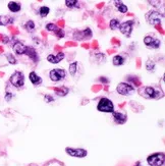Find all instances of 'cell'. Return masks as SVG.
Segmentation results:
<instances>
[{
    "mask_svg": "<svg viewBox=\"0 0 165 166\" xmlns=\"http://www.w3.org/2000/svg\"><path fill=\"white\" fill-rule=\"evenodd\" d=\"M55 92H56V94L59 96H65L66 94L68 93V89L67 88H56V89H55Z\"/></svg>",
    "mask_w": 165,
    "mask_h": 166,
    "instance_id": "obj_23",
    "label": "cell"
},
{
    "mask_svg": "<svg viewBox=\"0 0 165 166\" xmlns=\"http://www.w3.org/2000/svg\"><path fill=\"white\" fill-rule=\"evenodd\" d=\"M144 43L146 44L147 47L152 48V49H157V48L160 47L161 45V42H160L159 39L155 38V37H151V36H147L144 38Z\"/></svg>",
    "mask_w": 165,
    "mask_h": 166,
    "instance_id": "obj_9",
    "label": "cell"
},
{
    "mask_svg": "<svg viewBox=\"0 0 165 166\" xmlns=\"http://www.w3.org/2000/svg\"><path fill=\"white\" fill-rule=\"evenodd\" d=\"M114 3H115V6H116V8H117L118 10H119V12H121V13L127 12V10H128L127 6L125 5V4H123L121 1H115Z\"/></svg>",
    "mask_w": 165,
    "mask_h": 166,
    "instance_id": "obj_20",
    "label": "cell"
},
{
    "mask_svg": "<svg viewBox=\"0 0 165 166\" xmlns=\"http://www.w3.org/2000/svg\"><path fill=\"white\" fill-rule=\"evenodd\" d=\"M26 49H27V46L24 45L22 43L20 42H17L13 45V51H14L17 54L20 55V54H25V52H26Z\"/></svg>",
    "mask_w": 165,
    "mask_h": 166,
    "instance_id": "obj_14",
    "label": "cell"
},
{
    "mask_svg": "<svg viewBox=\"0 0 165 166\" xmlns=\"http://www.w3.org/2000/svg\"><path fill=\"white\" fill-rule=\"evenodd\" d=\"M25 54H27L28 56L30 57L31 59H33L34 61L37 62L38 61V55H37V52H36V50L34 49L33 47H27V49H26V52H25Z\"/></svg>",
    "mask_w": 165,
    "mask_h": 166,
    "instance_id": "obj_15",
    "label": "cell"
},
{
    "mask_svg": "<svg viewBox=\"0 0 165 166\" xmlns=\"http://www.w3.org/2000/svg\"><path fill=\"white\" fill-rule=\"evenodd\" d=\"M65 75H66L65 71H64V70H61V68H55V70H52L49 72L50 79H51V80H53V82H59V80H61L65 78Z\"/></svg>",
    "mask_w": 165,
    "mask_h": 166,
    "instance_id": "obj_8",
    "label": "cell"
},
{
    "mask_svg": "<svg viewBox=\"0 0 165 166\" xmlns=\"http://www.w3.org/2000/svg\"><path fill=\"white\" fill-rule=\"evenodd\" d=\"M55 34H56V36L58 37V38H63L64 37V31L62 29H58L55 32Z\"/></svg>",
    "mask_w": 165,
    "mask_h": 166,
    "instance_id": "obj_30",
    "label": "cell"
},
{
    "mask_svg": "<svg viewBox=\"0 0 165 166\" xmlns=\"http://www.w3.org/2000/svg\"><path fill=\"white\" fill-rule=\"evenodd\" d=\"M92 31L91 29H89V28H87L86 30H84V31L82 32H75V38L77 39V40H82V39H90L92 37Z\"/></svg>",
    "mask_w": 165,
    "mask_h": 166,
    "instance_id": "obj_11",
    "label": "cell"
},
{
    "mask_svg": "<svg viewBox=\"0 0 165 166\" xmlns=\"http://www.w3.org/2000/svg\"><path fill=\"white\" fill-rule=\"evenodd\" d=\"M65 4L67 7L73 8V7H79V2L75 1V0H66Z\"/></svg>",
    "mask_w": 165,
    "mask_h": 166,
    "instance_id": "obj_25",
    "label": "cell"
},
{
    "mask_svg": "<svg viewBox=\"0 0 165 166\" xmlns=\"http://www.w3.org/2000/svg\"><path fill=\"white\" fill-rule=\"evenodd\" d=\"M139 93L147 99L159 98V93L156 91V89H154V88H152V87L141 88V89L139 90Z\"/></svg>",
    "mask_w": 165,
    "mask_h": 166,
    "instance_id": "obj_6",
    "label": "cell"
},
{
    "mask_svg": "<svg viewBox=\"0 0 165 166\" xmlns=\"http://www.w3.org/2000/svg\"><path fill=\"white\" fill-rule=\"evenodd\" d=\"M6 57H7L9 63H11V64H15V63H17V60H15V58L12 56V54H7V55H6Z\"/></svg>",
    "mask_w": 165,
    "mask_h": 166,
    "instance_id": "obj_29",
    "label": "cell"
},
{
    "mask_svg": "<svg viewBox=\"0 0 165 166\" xmlns=\"http://www.w3.org/2000/svg\"><path fill=\"white\" fill-rule=\"evenodd\" d=\"M119 26H120V22H119L118 20H116V18L111 20V22H110V28H111L112 30L119 29Z\"/></svg>",
    "mask_w": 165,
    "mask_h": 166,
    "instance_id": "obj_26",
    "label": "cell"
},
{
    "mask_svg": "<svg viewBox=\"0 0 165 166\" xmlns=\"http://www.w3.org/2000/svg\"><path fill=\"white\" fill-rule=\"evenodd\" d=\"M66 154H68L69 156H72V157H77V158H84L88 155V151L82 148H65Z\"/></svg>",
    "mask_w": 165,
    "mask_h": 166,
    "instance_id": "obj_7",
    "label": "cell"
},
{
    "mask_svg": "<svg viewBox=\"0 0 165 166\" xmlns=\"http://www.w3.org/2000/svg\"><path fill=\"white\" fill-rule=\"evenodd\" d=\"M77 61H75L69 64V73L72 77L75 75V72H77Z\"/></svg>",
    "mask_w": 165,
    "mask_h": 166,
    "instance_id": "obj_24",
    "label": "cell"
},
{
    "mask_svg": "<svg viewBox=\"0 0 165 166\" xmlns=\"http://www.w3.org/2000/svg\"><path fill=\"white\" fill-rule=\"evenodd\" d=\"M124 61H125V59L123 58L121 55H115V56L113 57V59H112V63L115 66L122 65V64L124 63Z\"/></svg>",
    "mask_w": 165,
    "mask_h": 166,
    "instance_id": "obj_19",
    "label": "cell"
},
{
    "mask_svg": "<svg viewBox=\"0 0 165 166\" xmlns=\"http://www.w3.org/2000/svg\"><path fill=\"white\" fill-rule=\"evenodd\" d=\"M29 78H30V80H31V83L33 85H40L41 83H42V79L37 75L35 71H32V72L30 73Z\"/></svg>",
    "mask_w": 165,
    "mask_h": 166,
    "instance_id": "obj_16",
    "label": "cell"
},
{
    "mask_svg": "<svg viewBox=\"0 0 165 166\" xmlns=\"http://www.w3.org/2000/svg\"><path fill=\"white\" fill-rule=\"evenodd\" d=\"M100 80H101V82H102V83H108V80L104 79V78H101Z\"/></svg>",
    "mask_w": 165,
    "mask_h": 166,
    "instance_id": "obj_32",
    "label": "cell"
},
{
    "mask_svg": "<svg viewBox=\"0 0 165 166\" xmlns=\"http://www.w3.org/2000/svg\"><path fill=\"white\" fill-rule=\"evenodd\" d=\"M147 162L150 166H162L164 164V153H155L147 158Z\"/></svg>",
    "mask_w": 165,
    "mask_h": 166,
    "instance_id": "obj_2",
    "label": "cell"
},
{
    "mask_svg": "<svg viewBox=\"0 0 165 166\" xmlns=\"http://www.w3.org/2000/svg\"><path fill=\"white\" fill-rule=\"evenodd\" d=\"M146 18L149 24L154 26V25L161 22L162 18H163V14L160 13L159 11H150V12H148L146 14Z\"/></svg>",
    "mask_w": 165,
    "mask_h": 166,
    "instance_id": "obj_5",
    "label": "cell"
},
{
    "mask_svg": "<svg viewBox=\"0 0 165 166\" xmlns=\"http://www.w3.org/2000/svg\"><path fill=\"white\" fill-rule=\"evenodd\" d=\"M44 100H45L47 103H50V102H52V101H53V98H52L51 96H48V95H47V96L44 97Z\"/></svg>",
    "mask_w": 165,
    "mask_h": 166,
    "instance_id": "obj_31",
    "label": "cell"
},
{
    "mask_svg": "<svg viewBox=\"0 0 165 166\" xmlns=\"http://www.w3.org/2000/svg\"><path fill=\"white\" fill-rule=\"evenodd\" d=\"M112 115H113V118H114V121H115L117 124H123L127 121V117L125 114L121 113V112H115L113 111L112 112Z\"/></svg>",
    "mask_w": 165,
    "mask_h": 166,
    "instance_id": "obj_12",
    "label": "cell"
},
{
    "mask_svg": "<svg viewBox=\"0 0 165 166\" xmlns=\"http://www.w3.org/2000/svg\"><path fill=\"white\" fill-rule=\"evenodd\" d=\"M146 68L149 71H153V70H154V68H155V63L151 60V59H149V60L147 61V63H146Z\"/></svg>",
    "mask_w": 165,
    "mask_h": 166,
    "instance_id": "obj_27",
    "label": "cell"
},
{
    "mask_svg": "<svg viewBox=\"0 0 165 166\" xmlns=\"http://www.w3.org/2000/svg\"><path fill=\"white\" fill-rule=\"evenodd\" d=\"M116 91H117L118 94L123 96H128L132 95L135 92V88L132 86V85L127 84V83H120V84L117 85L116 87Z\"/></svg>",
    "mask_w": 165,
    "mask_h": 166,
    "instance_id": "obj_4",
    "label": "cell"
},
{
    "mask_svg": "<svg viewBox=\"0 0 165 166\" xmlns=\"http://www.w3.org/2000/svg\"><path fill=\"white\" fill-rule=\"evenodd\" d=\"M97 109L100 112H106V113H112L114 111V105L112 101L108 98H101L97 105Z\"/></svg>",
    "mask_w": 165,
    "mask_h": 166,
    "instance_id": "obj_1",
    "label": "cell"
},
{
    "mask_svg": "<svg viewBox=\"0 0 165 166\" xmlns=\"http://www.w3.org/2000/svg\"><path fill=\"white\" fill-rule=\"evenodd\" d=\"M46 29L48 30V31H50V32H56L57 30L59 29L58 27L56 26V25H54V24H48L47 26H46Z\"/></svg>",
    "mask_w": 165,
    "mask_h": 166,
    "instance_id": "obj_28",
    "label": "cell"
},
{
    "mask_svg": "<svg viewBox=\"0 0 165 166\" xmlns=\"http://www.w3.org/2000/svg\"><path fill=\"white\" fill-rule=\"evenodd\" d=\"M20 8H22V6H20V4L18 2L10 1L8 3V9L11 12H17V11L20 10Z\"/></svg>",
    "mask_w": 165,
    "mask_h": 166,
    "instance_id": "obj_17",
    "label": "cell"
},
{
    "mask_svg": "<svg viewBox=\"0 0 165 166\" xmlns=\"http://www.w3.org/2000/svg\"><path fill=\"white\" fill-rule=\"evenodd\" d=\"M9 80L15 88H22L25 85V75L20 71H15L11 75Z\"/></svg>",
    "mask_w": 165,
    "mask_h": 166,
    "instance_id": "obj_3",
    "label": "cell"
},
{
    "mask_svg": "<svg viewBox=\"0 0 165 166\" xmlns=\"http://www.w3.org/2000/svg\"><path fill=\"white\" fill-rule=\"evenodd\" d=\"M49 11H50L49 7H47V6H42V7L39 9V14H40V17H47V15H48Z\"/></svg>",
    "mask_w": 165,
    "mask_h": 166,
    "instance_id": "obj_21",
    "label": "cell"
},
{
    "mask_svg": "<svg viewBox=\"0 0 165 166\" xmlns=\"http://www.w3.org/2000/svg\"><path fill=\"white\" fill-rule=\"evenodd\" d=\"M132 25H134V20H127L125 22H122L119 26V30L124 36L130 37L132 31Z\"/></svg>",
    "mask_w": 165,
    "mask_h": 166,
    "instance_id": "obj_10",
    "label": "cell"
},
{
    "mask_svg": "<svg viewBox=\"0 0 165 166\" xmlns=\"http://www.w3.org/2000/svg\"><path fill=\"white\" fill-rule=\"evenodd\" d=\"M63 58H64V53L63 52H59L58 54H57V56H54V55H52V54L48 55L47 60L49 61L50 63L56 64V63H59V62L62 60Z\"/></svg>",
    "mask_w": 165,
    "mask_h": 166,
    "instance_id": "obj_13",
    "label": "cell"
},
{
    "mask_svg": "<svg viewBox=\"0 0 165 166\" xmlns=\"http://www.w3.org/2000/svg\"><path fill=\"white\" fill-rule=\"evenodd\" d=\"M13 18L7 15H0V26H7L9 24H12Z\"/></svg>",
    "mask_w": 165,
    "mask_h": 166,
    "instance_id": "obj_18",
    "label": "cell"
},
{
    "mask_svg": "<svg viewBox=\"0 0 165 166\" xmlns=\"http://www.w3.org/2000/svg\"><path fill=\"white\" fill-rule=\"evenodd\" d=\"M25 28H26L28 32H34V30H35V24H34L33 20H28L26 25H25Z\"/></svg>",
    "mask_w": 165,
    "mask_h": 166,
    "instance_id": "obj_22",
    "label": "cell"
}]
</instances>
